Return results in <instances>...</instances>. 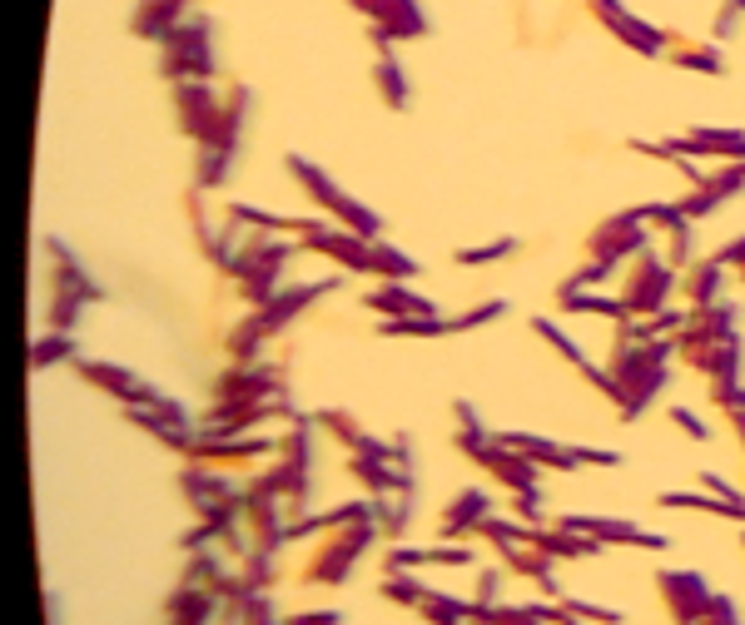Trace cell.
Masks as SVG:
<instances>
[{"mask_svg":"<svg viewBox=\"0 0 745 625\" xmlns=\"http://www.w3.org/2000/svg\"><path fill=\"white\" fill-rule=\"evenodd\" d=\"M721 278H726V263H716V258H701V263H691V268H686V278H681V293L691 298V308H711V303L721 298Z\"/></svg>","mask_w":745,"mask_h":625,"instance_id":"obj_14","label":"cell"},{"mask_svg":"<svg viewBox=\"0 0 745 625\" xmlns=\"http://www.w3.org/2000/svg\"><path fill=\"white\" fill-rule=\"evenodd\" d=\"M45 249L55 253V283H50V293H55V298H50V328H60V333H65V328L75 323L80 303H85V298H95L100 288H95V283L80 273V263L65 253V244H60V239H50Z\"/></svg>","mask_w":745,"mask_h":625,"instance_id":"obj_5","label":"cell"},{"mask_svg":"<svg viewBox=\"0 0 745 625\" xmlns=\"http://www.w3.org/2000/svg\"><path fill=\"white\" fill-rule=\"evenodd\" d=\"M284 164H289V174H298V184L318 199V209H328V219H338L343 229H353V234H363V239H373V234H378V214H373V209H363L358 199H348V194H343L328 174H318L308 159L289 154Z\"/></svg>","mask_w":745,"mask_h":625,"instance_id":"obj_3","label":"cell"},{"mask_svg":"<svg viewBox=\"0 0 745 625\" xmlns=\"http://www.w3.org/2000/svg\"><path fill=\"white\" fill-rule=\"evenodd\" d=\"M482 521H487V497L482 492H462L443 511V536H462L467 526H482Z\"/></svg>","mask_w":745,"mask_h":625,"instance_id":"obj_15","label":"cell"},{"mask_svg":"<svg viewBox=\"0 0 745 625\" xmlns=\"http://www.w3.org/2000/svg\"><path fill=\"white\" fill-rule=\"evenodd\" d=\"M671 154H711V159H726V164H745V129H691V134H676L666 139Z\"/></svg>","mask_w":745,"mask_h":625,"instance_id":"obj_9","label":"cell"},{"mask_svg":"<svg viewBox=\"0 0 745 625\" xmlns=\"http://www.w3.org/2000/svg\"><path fill=\"white\" fill-rule=\"evenodd\" d=\"M666 55H671V65H681V70H696V75H726V60H721L716 45L681 40L676 30H666Z\"/></svg>","mask_w":745,"mask_h":625,"instance_id":"obj_13","label":"cell"},{"mask_svg":"<svg viewBox=\"0 0 745 625\" xmlns=\"http://www.w3.org/2000/svg\"><path fill=\"white\" fill-rule=\"evenodd\" d=\"M671 422H676V427H681V432H691V437H696V442H706V427H701V422H696V417H691V412H686V407H671Z\"/></svg>","mask_w":745,"mask_h":625,"instance_id":"obj_18","label":"cell"},{"mask_svg":"<svg viewBox=\"0 0 745 625\" xmlns=\"http://www.w3.org/2000/svg\"><path fill=\"white\" fill-rule=\"evenodd\" d=\"M512 249H517L512 239H497V244H487V249H462L457 263H492V258H502V253H512Z\"/></svg>","mask_w":745,"mask_h":625,"instance_id":"obj_17","label":"cell"},{"mask_svg":"<svg viewBox=\"0 0 745 625\" xmlns=\"http://www.w3.org/2000/svg\"><path fill=\"white\" fill-rule=\"evenodd\" d=\"M159 75L184 85V80H209L214 75V25L204 15L179 20L159 40Z\"/></svg>","mask_w":745,"mask_h":625,"instance_id":"obj_1","label":"cell"},{"mask_svg":"<svg viewBox=\"0 0 745 625\" xmlns=\"http://www.w3.org/2000/svg\"><path fill=\"white\" fill-rule=\"evenodd\" d=\"M671 283H676V273H671V258L641 249L636 258H631V268H626V283H621V308H626L631 318L661 313V303L671 298Z\"/></svg>","mask_w":745,"mask_h":625,"instance_id":"obj_4","label":"cell"},{"mask_svg":"<svg viewBox=\"0 0 745 625\" xmlns=\"http://www.w3.org/2000/svg\"><path fill=\"white\" fill-rule=\"evenodd\" d=\"M363 20L383 40H418V35H428V20H423V5L418 0H373Z\"/></svg>","mask_w":745,"mask_h":625,"instance_id":"obj_8","label":"cell"},{"mask_svg":"<svg viewBox=\"0 0 745 625\" xmlns=\"http://www.w3.org/2000/svg\"><path fill=\"white\" fill-rule=\"evenodd\" d=\"M587 10H592L596 25H601L611 40H621L626 50H636V55H656V50H666V30L636 20L621 0H587Z\"/></svg>","mask_w":745,"mask_h":625,"instance_id":"obj_6","label":"cell"},{"mask_svg":"<svg viewBox=\"0 0 745 625\" xmlns=\"http://www.w3.org/2000/svg\"><path fill=\"white\" fill-rule=\"evenodd\" d=\"M70 353H75L70 338H40V343H35V368H45V363H55V358H70Z\"/></svg>","mask_w":745,"mask_h":625,"instance_id":"obj_16","label":"cell"},{"mask_svg":"<svg viewBox=\"0 0 745 625\" xmlns=\"http://www.w3.org/2000/svg\"><path fill=\"white\" fill-rule=\"evenodd\" d=\"M641 249H646V219H641L636 209H631V214H616V219H606V224H596L592 239H587V268H582L567 288L606 278L621 258H636Z\"/></svg>","mask_w":745,"mask_h":625,"instance_id":"obj_2","label":"cell"},{"mask_svg":"<svg viewBox=\"0 0 745 625\" xmlns=\"http://www.w3.org/2000/svg\"><path fill=\"white\" fill-rule=\"evenodd\" d=\"M219 110H224V100L209 90V80H184V85H174V125L184 129L194 144L209 139Z\"/></svg>","mask_w":745,"mask_h":625,"instance_id":"obj_7","label":"cell"},{"mask_svg":"<svg viewBox=\"0 0 745 625\" xmlns=\"http://www.w3.org/2000/svg\"><path fill=\"white\" fill-rule=\"evenodd\" d=\"M189 10V0H135V15H130V35L135 40H164L179 20H189L184 15Z\"/></svg>","mask_w":745,"mask_h":625,"instance_id":"obj_11","label":"cell"},{"mask_svg":"<svg viewBox=\"0 0 745 625\" xmlns=\"http://www.w3.org/2000/svg\"><path fill=\"white\" fill-rule=\"evenodd\" d=\"M363 308L388 313V318H433V303L418 298V293L403 288V283H378V288H368V293H363Z\"/></svg>","mask_w":745,"mask_h":625,"instance_id":"obj_12","label":"cell"},{"mask_svg":"<svg viewBox=\"0 0 745 625\" xmlns=\"http://www.w3.org/2000/svg\"><path fill=\"white\" fill-rule=\"evenodd\" d=\"M368 45H373V85L383 95L388 110H408V75L393 55V40H383L378 30H368Z\"/></svg>","mask_w":745,"mask_h":625,"instance_id":"obj_10","label":"cell"}]
</instances>
